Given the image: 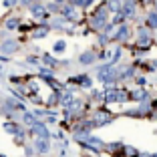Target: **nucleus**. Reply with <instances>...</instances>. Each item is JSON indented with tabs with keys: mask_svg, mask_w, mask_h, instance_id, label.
Listing matches in <instances>:
<instances>
[{
	"mask_svg": "<svg viewBox=\"0 0 157 157\" xmlns=\"http://www.w3.org/2000/svg\"><path fill=\"white\" fill-rule=\"evenodd\" d=\"M113 119H115V117L107 111V109H99V111L95 113V117L91 119V123H93V127H105V125H109Z\"/></svg>",
	"mask_w": 157,
	"mask_h": 157,
	"instance_id": "f257e3e1",
	"label": "nucleus"
},
{
	"mask_svg": "<svg viewBox=\"0 0 157 157\" xmlns=\"http://www.w3.org/2000/svg\"><path fill=\"white\" fill-rule=\"evenodd\" d=\"M149 30L147 28H137V44L143 46V48H147L149 46Z\"/></svg>",
	"mask_w": 157,
	"mask_h": 157,
	"instance_id": "f03ea898",
	"label": "nucleus"
},
{
	"mask_svg": "<svg viewBox=\"0 0 157 157\" xmlns=\"http://www.w3.org/2000/svg\"><path fill=\"white\" fill-rule=\"evenodd\" d=\"M48 149H51V145H48V139H44V137H36V139H34V151L46 153Z\"/></svg>",
	"mask_w": 157,
	"mask_h": 157,
	"instance_id": "7ed1b4c3",
	"label": "nucleus"
},
{
	"mask_svg": "<svg viewBox=\"0 0 157 157\" xmlns=\"http://www.w3.org/2000/svg\"><path fill=\"white\" fill-rule=\"evenodd\" d=\"M113 38H115V40H121V42H125L127 38H129V26H125V24H121V26L117 28V33L113 34Z\"/></svg>",
	"mask_w": 157,
	"mask_h": 157,
	"instance_id": "20e7f679",
	"label": "nucleus"
},
{
	"mask_svg": "<svg viewBox=\"0 0 157 157\" xmlns=\"http://www.w3.org/2000/svg\"><path fill=\"white\" fill-rule=\"evenodd\" d=\"M30 14H33L34 18H44L46 16V10L42 4H38V2H34V4H30Z\"/></svg>",
	"mask_w": 157,
	"mask_h": 157,
	"instance_id": "39448f33",
	"label": "nucleus"
},
{
	"mask_svg": "<svg viewBox=\"0 0 157 157\" xmlns=\"http://www.w3.org/2000/svg\"><path fill=\"white\" fill-rule=\"evenodd\" d=\"M95 60H97V55L93 51H87V52H83V55L78 56V63H81V65H93Z\"/></svg>",
	"mask_w": 157,
	"mask_h": 157,
	"instance_id": "423d86ee",
	"label": "nucleus"
},
{
	"mask_svg": "<svg viewBox=\"0 0 157 157\" xmlns=\"http://www.w3.org/2000/svg\"><path fill=\"white\" fill-rule=\"evenodd\" d=\"M60 16H63V20H75L77 18V12H75L73 6H65V8H60Z\"/></svg>",
	"mask_w": 157,
	"mask_h": 157,
	"instance_id": "0eeeda50",
	"label": "nucleus"
},
{
	"mask_svg": "<svg viewBox=\"0 0 157 157\" xmlns=\"http://www.w3.org/2000/svg\"><path fill=\"white\" fill-rule=\"evenodd\" d=\"M0 51L4 52V55H10V52H16V51H18V44H16L14 40H6L4 44L0 46Z\"/></svg>",
	"mask_w": 157,
	"mask_h": 157,
	"instance_id": "6e6552de",
	"label": "nucleus"
},
{
	"mask_svg": "<svg viewBox=\"0 0 157 157\" xmlns=\"http://www.w3.org/2000/svg\"><path fill=\"white\" fill-rule=\"evenodd\" d=\"M4 107H6V109H10V111H24V105H22V103H16L14 99H6Z\"/></svg>",
	"mask_w": 157,
	"mask_h": 157,
	"instance_id": "1a4fd4ad",
	"label": "nucleus"
},
{
	"mask_svg": "<svg viewBox=\"0 0 157 157\" xmlns=\"http://www.w3.org/2000/svg\"><path fill=\"white\" fill-rule=\"evenodd\" d=\"M4 131H8V133H12V135H18V133H22V129H20V125H16V123H4Z\"/></svg>",
	"mask_w": 157,
	"mask_h": 157,
	"instance_id": "9d476101",
	"label": "nucleus"
},
{
	"mask_svg": "<svg viewBox=\"0 0 157 157\" xmlns=\"http://www.w3.org/2000/svg\"><path fill=\"white\" fill-rule=\"evenodd\" d=\"M18 24H20V18H18V16H12V18L6 20L4 28H8V30H16V28H18Z\"/></svg>",
	"mask_w": 157,
	"mask_h": 157,
	"instance_id": "9b49d317",
	"label": "nucleus"
},
{
	"mask_svg": "<svg viewBox=\"0 0 157 157\" xmlns=\"http://www.w3.org/2000/svg\"><path fill=\"white\" fill-rule=\"evenodd\" d=\"M75 83H78L81 87H91V78L87 77V75H78V77H75L73 78Z\"/></svg>",
	"mask_w": 157,
	"mask_h": 157,
	"instance_id": "f8f14e48",
	"label": "nucleus"
},
{
	"mask_svg": "<svg viewBox=\"0 0 157 157\" xmlns=\"http://www.w3.org/2000/svg\"><path fill=\"white\" fill-rule=\"evenodd\" d=\"M147 24H149V28H157V10L149 12V16H147Z\"/></svg>",
	"mask_w": 157,
	"mask_h": 157,
	"instance_id": "ddd939ff",
	"label": "nucleus"
},
{
	"mask_svg": "<svg viewBox=\"0 0 157 157\" xmlns=\"http://www.w3.org/2000/svg\"><path fill=\"white\" fill-rule=\"evenodd\" d=\"M65 48H67V42L65 40H56L55 46H52V51H55V52H63Z\"/></svg>",
	"mask_w": 157,
	"mask_h": 157,
	"instance_id": "4468645a",
	"label": "nucleus"
},
{
	"mask_svg": "<svg viewBox=\"0 0 157 157\" xmlns=\"http://www.w3.org/2000/svg\"><path fill=\"white\" fill-rule=\"evenodd\" d=\"M42 63L48 65V67H55L56 65V59H55V56H51V55H44V56H42Z\"/></svg>",
	"mask_w": 157,
	"mask_h": 157,
	"instance_id": "2eb2a0df",
	"label": "nucleus"
},
{
	"mask_svg": "<svg viewBox=\"0 0 157 157\" xmlns=\"http://www.w3.org/2000/svg\"><path fill=\"white\" fill-rule=\"evenodd\" d=\"M109 10H111V12H117V10H119V0H111V2L107 4V12H109Z\"/></svg>",
	"mask_w": 157,
	"mask_h": 157,
	"instance_id": "dca6fc26",
	"label": "nucleus"
},
{
	"mask_svg": "<svg viewBox=\"0 0 157 157\" xmlns=\"http://www.w3.org/2000/svg\"><path fill=\"white\" fill-rule=\"evenodd\" d=\"M46 33H48V28L42 26V30H34L33 33V38H42V36H46Z\"/></svg>",
	"mask_w": 157,
	"mask_h": 157,
	"instance_id": "f3484780",
	"label": "nucleus"
},
{
	"mask_svg": "<svg viewBox=\"0 0 157 157\" xmlns=\"http://www.w3.org/2000/svg\"><path fill=\"white\" fill-rule=\"evenodd\" d=\"M28 63H30V65H38V59H36V56H28Z\"/></svg>",
	"mask_w": 157,
	"mask_h": 157,
	"instance_id": "a211bd4d",
	"label": "nucleus"
},
{
	"mask_svg": "<svg viewBox=\"0 0 157 157\" xmlns=\"http://www.w3.org/2000/svg\"><path fill=\"white\" fill-rule=\"evenodd\" d=\"M20 2H22V4H26V6H30L33 2H38V0H20Z\"/></svg>",
	"mask_w": 157,
	"mask_h": 157,
	"instance_id": "6ab92c4d",
	"label": "nucleus"
},
{
	"mask_svg": "<svg viewBox=\"0 0 157 157\" xmlns=\"http://www.w3.org/2000/svg\"><path fill=\"white\" fill-rule=\"evenodd\" d=\"M149 69H153V71L157 69V60H153V63H149Z\"/></svg>",
	"mask_w": 157,
	"mask_h": 157,
	"instance_id": "aec40b11",
	"label": "nucleus"
},
{
	"mask_svg": "<svg viewBox=\"0 0 157 157\" xmlns=\"http://www.w3.org/2000/svg\"><path fill=\"white\" fill-rule=\"evenodd\" d=\"M14 2H16V0H4V4H6V6H12Z\"/></svg>",
	"mask_w": 157,
	"mask_h": 157,
	"instance_id": "412c9836",
	"label": "nucleus"
}]
</instances>
